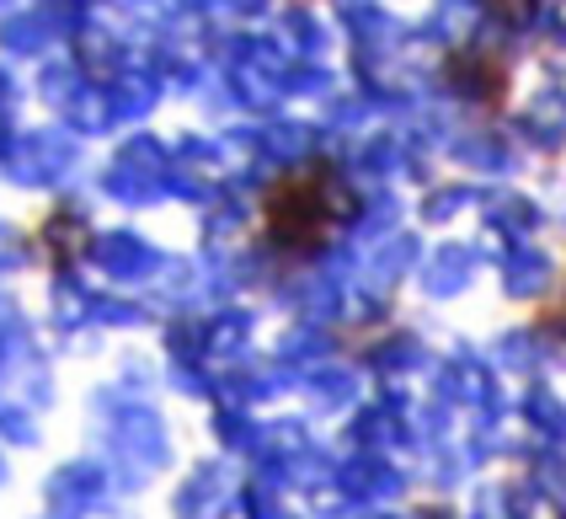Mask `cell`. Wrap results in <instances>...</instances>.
Instances as JSON below:
<instances>
[{
    "label": "cell",
    "instance_id": "obj_1",
    "mask_svg": "<svg viewBox=\"0 0 566 519\" xmlns=\"http://www.w3.org/2000/svg\"><path fill=\"white\" fill-rule=\"evenodd\" d=\"M347 215H353V194L343 188V177L332 166L294 172L268 194V236L283 252H315Z\"/></svg>",
    "mask_w": 566,
    "mask_h": 519
}]
</instances>
